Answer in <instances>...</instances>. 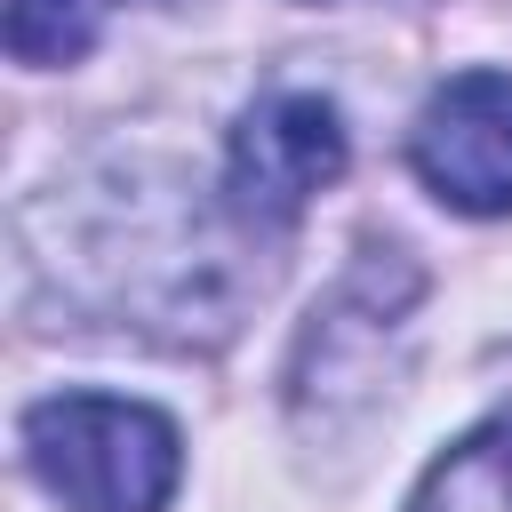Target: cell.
Segmentation results:
<instances>
[{"instance_id": "6da1fadb", "label": "cell", "mask_w": 512, "mask_h": 512, "mask_svg": "<svg viewBox=\"0 0 512 512\" xmlns=\"http://www.w3.org/2000/svg\"><path fill=\"white\" fill-rule=\"evenodd\" d=\"M24 464L64 512H160L184 480V440L144 400L56 392L24 408Z\"/></svg>"}, {"instance_id": "7a4b0ae2", "label": "cell", "mask_w": 512, "mask_h": 512, "mask_svg": "<svg viewBox=\"0 0 512 512\" xmlns=\"http://www.w3.org/2000/svg\"><path fill=\"white\" fill-rule=\"evenodd\" d=\"M416 176L464 216H512V72H456L408 128Z\"/></svg>"}, {"instance_id": "3957f363", "label": "cell", "mask_w": 512, "mask_h": 512, "mask_svg": "<svg viewBox=\"0 0 512 512\" xmlns=\"http://www.w3.org/2000/svg\"><path fill=\"white\" fill-rule=\"evenodd\" d=\"M232 200L264 224H288L312 208V192H328L344 176V120L328 96H304V88H280L264 104L240 112L232 128Z\"/></svg>"}, {"instance_id": "277c9868", "label": "cell", "mask_w": 512, "mask_h": 512, "mask_svg": "<svg viewBox=\"0 0 512 512\" xmlns=\"http://www.w3.org/2000/svg\"><path fill=\"white\" fill-rule=\"evenodd\" d=\"M408 512H512V416H496L472 440H456L424 472Z\"/></svg>"}, {"instance_id": "5b68a950", "label": "cell", "mask_w": 512, "mask_h": 512, "mask_svg": "<svg viewBox=\"0 0 512 512\" xmlns=\"http://www.w3.org/2000/svg\"><path fill=\"white\" fill-rule=\"evenodd\" d=\"M120 0H8V56L16 64H80Z\"/></svg>"}]
</instances>
